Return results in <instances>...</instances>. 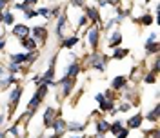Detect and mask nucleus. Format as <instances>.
Returning <instances> with one entry per match:
<instances>
[{"mask_svg":"<svg viewBox=\"0 0 160 138\" xmlns=\"http://www.w3.org/2000/svg\"><path fill=\"white\" fill-rule=\"evenodd\" d=\"M48 84H40L38 86V89H37V93L31 96V100H29V106H28V111H31V113H35V109L40 106V102L44 100V96L48 95Z\"/></svg>","mask_w":160,"mask_h":138,"instance_id":"1","label":"nucleus"},{"mask_svg":"<svg viewBox=\"0 0 160 138\" xmlns=\"http://www.w3.org/2000/svg\"><path fill=\"white\" fill-rule=\"evenodd\" d=\"M108 57L106 55H98V53H93L88 57V66L93 69H98V71H104L106 66H108Z\"/></svg>","mask_w":160,"mask_h":138,"instance_id":"2","label":"nucleus"},{"mask_svg":"<svg viewBox=\"0 0 160 138\" xmlns=\"http://www.w3.org/2000/svg\"><path fill=\"white\" fill-rule=\"evenodd\" d=\"M31 29L28 27V26H24V24H17L15 27H13V35L17 37V38H26V37H29Z\"/></svg>","mask_w":160,"mask_h":138,"instance_id":"3","label":"nucleus"},{"mask_svg":"<svg viewBox=\"0 0 160 138\" xmlns=\"http://www.w3.org/2000/svg\"><path fill=\"white\" fill-rule=\"evenodd\" d=\"M22 91H24L22 87H15L13 91H11V95H9V107H11V111L15 109V106H18V100H20V96H22Z\"/></svg>","mask_w":160,"mask_h":138,"instance_id":"4","label":"nucleus"},{"mask_svg":"<svg viewBox=\"0 0 160 138\" xmlns=\"http://www.w3.org/2000/svg\"><path fill=\"white\" fill-rule=\"evenodd\" d=\"M88 40H89V46L93 49L98 47V29L97 27H89L88 29Z\"/></svg>","mask_w":160,"mask_h":138,"instance_id":"5","label":"nucleus"},{"mask_svg":"<svg viewBox=\"0 0 160 138\" xmlns=\"http://www.w3.org/2000/svg\"><path fill=\"white\" fill-rule=\"evenodd\" d=\"M66 26H68V17H66V15H62L60 20L57 22V37L66 38Z\"/></svg>","mask_w":160,"mask_h":138,"instance_id":"6","label":"nucleus"},{"mask_svg":"<svg viewBox=\"0 0 160 138\" xmlns=\"http://www.w3.org/2000/svg\"><path fill=\"white\" fill-rule=\"evenodd\" d=\"M55 115H57V111H55L53 107L46 109V113H44V126H46V127H51V126H53V122H55Z\"/></svg>","mask_w":160,"mask_h":138,"instance_id":"7","label":"nucleus"},{"mask_svg":"<svg viewBox=\"0 0 160 138\" xmlns=\"http://www.w3.org/2000/svg\"><path fill=\"white\" fill-rule=\"evenodd\" d=\"M155 40H157V33H151V37L148 38V42H146V51H148V53H157V51H158V44H157Z\"/></svg>","mask_w":160,"mask_h":138,"instance_id":"8","label":"nucleus"},{"mask_svg":"<svg viewBox=\"0 0 160 138\" xmlns=\"http://www.w3.org/2000/svg\"><path fill=\"white\" fill-rule=\"evenodd\" d=\"M33 38L37 40H42V42H46V38H48V33H46V27H42V26H37V27H33Z\"/></svg>","mask_w":160,"mask_h":138,"instance_id":"9","label":"nucleus"},{"mask_svg":"<svg viewBox=\"0 0 160 138\" xmlns=\"http://www.w3.org/2000/svg\"><path fill=\"white\" fill-rule=\"evenodd\" d=\"M120 44H122V35H120V31H113V35H111V40H109V47L117 49Z\"/></svg>","mask_w":160,"mask_h":138,"instance_id":"10","label":"nucleus"},{"mask_svg":"<svg viewBox=\"0 0 160 138\" xmlns=\"http://www.w3.org/2000/svg\"><path fill=\"white\" fill-rule=\"evenodd\" d=\"M66 126H68V124H66L62 118H55V122H53V126H51V127L55 129V133H57V135H62V133H64V129H66Z\"/></svg>","mask_w":160,"mask_h":138,"instance_id":"11","label":"nucleus"},{"mask_svg":"<svg viewBox=\"0 0 160 138\" xmlns=\"http://www.w3.org/2000/svg\"><path fill=\"white\" fill-rule=\"evenodd\" d=\"M75 60H77V58H75ZM75 60H73V62L69 64V67H68V71H66V76H71V78H75V76L78 75L80 67H78V64H77Z\"/></svg>","mask_w":160,"mask_h":138,"instance_id":"12","label":"nucleus"},{"mask_svg":"<svg viewBox=\"0 0 160 138\" xmlns=\"http://www.w3.org/2000/svg\"><path fill=\"white\" fill-rule=\"evenodd\" d=\"M22 46L28 51H35L37 49V40L31 38V37H26V38H22Z\"/></svg>","mask_w":160,"mask_h":138,"instance_id":"13","label":"nucleus"},{"mask_svg":"<svg viewBox=\"0 0 160 138\" xmlns=\"http://www.w3.org/2000/svg\"><path fill=\"white\" fill-rule=\"evenodd\" d=\"M142 115H135L133 118H129L128 120V127L129 129H135V127H140V124H142Z\"/></svg>","mask_w":160,"mask_h":138,"instance_id":"14","label":"nucleus"},{"mask_svg":"<svg viewBox=\"0 0 160 138\" xmlns=\"http://www.w3.org/2000/svg\"><path fill=\"white\" fill-rule=\"evenodd\" d=\"M78 44V37H69V38H64V42H62V46L66 47V49H71L73 46H77Z\"/></svg>","mask_w":160,"mask_h":138,"instance_id":"15","label":"nucleus"},{"mask_svg":"<svg viewBox=\"0 0 160 138\" xmlns=\"http://www.w3.org/2000/svg\"><path fill=\"white\" fill-rule=\"evenodd\" d=\"M11 60H13V62H15V64H24V62H28V55H26V53H18V55H17V53H15V55H11Z\"/></svg>","mask_w":160,"mask_h":138,"instance_id":"16","label":"nucleus"},{"mask_svg":"<svg viewBox=\"0 0 160 138\" xmlns=\"http://www.w3.org/2000/svg\"><path fill=\"white\" fill-rule=\"evenodd\" d=\"M100 109L102 111H111V109H115V102L113 100H108V98L100 100Z\"/></svg>","mask_w":160,"mask_h":138,"instance_id":"17","label":"nucleus"},{"mask_svg":"<svg viewBox=\"0 0 160 138\" xmlns=\"http://www.w3.org/2000/svg\"><path fill=\"white\" fill-rule=\"evenodd\" d=\"M124 86H126V78L124 76H117V78L113 80V84H111V87L117 89V91L118 89H124Z\"/></svg>","mask_w":160,"mask_h":138,"instance_id":"18","label":"nucleus"},{"mask_svg":"<svg viewBox=\"0 0 160 138\" xmlns=\"http://www.w3.org/2000/svg\"><path fill=\"white\" fill-rule=\"evenodd\" d=\"M106 131H109V124H108L106 120H100L98 124H97V133H98V135H104Z\"/></svg>","mask_w":160,"mask_h":138,"instance_id":"19","label":"nucleus"},{"mask_svg":"<svg viewBox=\"0 0 160 138\" xmlns=\"http://www.w3.org/2000/svg\"><path fill=\"white\" fill-rule=\"evenodd\" d=\"M86 13H88V18H91L93 22H98V20H100L98 11L95 9V7H88V9H86Z\"/></svg>","mask_w":160,"mask_h":138,"instance_id":"20","label":"nucleus"},{"mask_svg":"<svg viewBox=\"0 0 160 138\" xmlns=\"http://www.w3.org/2000/svg\"><path fill=\"white\" fill-rule=\"evenodd\" d=\"M148 120H149V122H157V120H158V106H155L153 111L148 113Z\"/></svg>","mask_w":160,"mask_h":138,"instance_id":"21","label":"nucleus"},{"mask_svg":"<svg viewBox=\"0 0 160 138\" xmlns=\"http://www.w3.org/2000/svg\"><path fill=\"white\" fill-rule=\"evenodd\" d=\"M128 53H129L128 49H118V47H117V49H115V53H113V58H115V60H120V58H124Z\"/></svg>","mask_w":160,"mask_h":138,"instance_id":"22","label":"nucleus"},{"mask_svg":"<svg viewBox=\"0 0 160 138\" xmlns=\"http://www.w3.org/2000/svg\"><path fill=\"white\" fill-rule=\"evenodd\" d=\"M120 129H122V122H120V120H115V122L109 126V131L113 133V135H117Z\"/></svg>","mask_w":160,"mask_h":138,"instance_id":"23","label":"nucleus"},{"mask_svg":"<svg viewBox=\"0 0 160 138\" xmlns=\"http://www.w3.org/2000/svg\"><path fill=\"white\" fill-rule=\"evenodd\" d=\"M66 127L69 129V131H82V129H84V124H78V122H71V124H68Z\"/></svg>","mask_w":160,"mask_h":138,"instance_id":"24","label":"nucleus"},{"mask_svg":"<svg viewBox=\"0 0 160 138\" xmlns=\"http://www.w3.org/2000/svg\"><path fill=\"white\" fill-rule=\"evenodd\" d=\"M24 15H26V18H28V20L38 17V13H37V11H33V9H29V7H26V9H24Z\"/></svg>","mask_w":160,"mask_h":138,"instance_id":"25","label":"nucleus"},{"mask_svg":"<svg viewBox=\"0 0 160 138\" xmlns=\"http://www.w3.org/2000/svg\"><path fill=\"white\" fill-rule=\"evenodd\" d=\"M2 20H4V24H13V22H15V18H13L11 13H4V15H2Z\"/></svg>","mask_w":160,"mask_h":138,"instance_id":"26","label":"nucleus"},{"mask_svg":"<svg viewBox=\"0 0 160 138\" xmlns=\"http://www.w3.org/2000/svg\"><path fill=\"white\" fill-rule=\"evenodd\" d=\"M37 13H38V15H42L44 18H48V17H49V9H48V7H40Z\"/></svg>","mask_w":160,"mask_h":138,"instance_id":"27","label":"nucleus"},{"mask_svg":"<svg viewBox=\"0 0 160 138\" xmlns=\"http://www.w3.org/2000/svg\"><path fill=\"white\" fill-rule=\"evenodd\" d=\"M140 22H142L144 26H149L151 22H153V18H151L149 15H144V17H142V20H140Z\"/></svg>","mask_w":160,"mask_h":138,"instance_id":"28","label":"nucleus"},{"mask_svg":"<svg viewBox=\"0 0 160 138\" xmlns=\"http://www.w3.org/2000/svg\"><path fill=\"white\" fill-rule=\"evenodd\" d=\"M128 135H129L128 129H120L118 133H117V138H128Z\"/></svg>","mask_w":160,"mask_h":138,"instance_id":"29","label":"nucleus"},{"mask_svg":"<svg viewBox=\"0 0 160 138\" xmlns=\"http://www.w3.org/2000/svg\"><path fill=\"white\" fill-rule=\"evenodd\" d=\"M9 71H11V73H18L20 66H18V64H15V62H11V64H9Z\"/></svg>","mask_w":160,"mask_h":138,"instance_id":"30","label":"nucleus"},{"mask_svg":"<svg viewBox=\"0 0 160 138\" xmlns=\"http://www.w3.org/2000/svg\"><path fill=\"white\" fill-rule=\"evenodd\" d=\"M155 75H157V73H149V76H146V82H148V84H151V82H155V78H157Z\"/></svg>","mask_w":160,"mask_h":138,"instance_id":"31","label":"nucleus"},{"mask_svg":"<svg viewBox=\"0 0 160 138\" xmlns=\"http://www.w3.org/2000/svg\"><path fill=\"white\" fill-rule=\"evenodd\" d=\"M71 6H77V7H82V6H84V2H82V0H71Z\"/></svg>","mask_w":160,"mask_h":138,"instance_id":"32","label":"nucleus"},{"mask_svg":"<svg viewBox=\"0 0 160 138\" xmlns=\"http://www.w3.org/2000/svg\"><path fill=\"white\" fill-rule=\"evenodd\" d=\"M9 133L13 135V136H17V138H18V135H20V133H18V127H11Z\"/></svg>","mask_w":160,"mask_h":138,"instance_id":"33","label":"nucleus"},{"mask_svg":"<svg viewBox=\"0 0 160 138\" xmlns=\"http://www.w3.org/2000/svg\"><path fill=\"white\" fill-rule=\"evenodd\" d=\"M58 13H60V7H55V9H51V11H49V15H53V17H57Z\"/></svg>","mask_w":160,"mask_h":138,"instance_id":"34","label":"nucleus"},{"mask_svg":"<svg viewBox=\"0 0 160 138\" xmlns=\"http://www.w3.org/2000/svg\"><path fill=\"white\" fill-rule=\"evenodd\" d=\"M129 107H131V104H124V106H120L118 107V111H128Z\"/></svg>","mask_w":160,"mask_h":138,"instance_id":"35","label":"nucleus"},{"mask_svg":"<svg viewBox=\"0 0 160 138\" xmlns=\"http://www.w3.org/2000/svg\"><path fill=\"white\" fill-rule=\"evenodd\" d=\"M24 4L29 7V6H33V4H37V0H24Z\"/></svg>","mask_w":160,"mask_h":138,"instance_id":"36","label":"nucleus"},{"mask_svg":"<svg viewBox=\"0 0 160 138\" xmlns=\"http://www.w3.org/2000/svg\"><path fill=\"white\" fill-rule=\"evenodd\" d=\"M6 4H8V0H0V13H2V9L6 7Z\"/></svg>","mask_w":160,"mask_h":138,"instance_id":"37","label":"nucleus"},{"mask_svg":"<svg viewBox=\"0 0 160 138\" xmlns=\"http://www.w3.org/2000/svg\"><path fill=\"white\" fill-rule=\"evenodd\" d=\"M106 2H108V4H111V6H118L120 0H106Z\"/></svg>","mask_w":160,"mask_h":138,"instance_id":"38","label":"nucleus"},{"mask_svg":"<svg viewBox=\"0 0 160 138\" xmlns=\"http://www.w3.org/2000/svg\"><path fill=\"white\" fill-rule=\"evenodd\" d=\"M86 22H88V17H82V18H80V26H84Z\"/></svg>","mask_w":160,"mask_h":138,"instance_id":"39","label":"nucleus"},{"mask_svg":"<svg viewBox=\"0 0 160 138\" xmlns=\"http://www.w3.org/2000/svg\"><path fill=\"white\" fill-rule=\"evenodd\" d=\"M2 124H4V116H2V115H0V126H2Z\"/></svg>","mask_w":160,"mask_h":138,"instance_id":"40","label":"nucleus"},{"mask_svg":"<svg viewBox=\"0 0 160 138\" xmlns=\"http://www.w3.org/2000/svg\"><path fill=\"white\" fill-rule=\"evenodd\" d=\"M60 135H57V133H55V135H53V136H49V138H58Z\"/></svg>","mask_w":160,"mask_h":138,"instance_id":"41","label":"nucleus"},{"mask_svg":"<svg viewBox=\"0 0 160 138\" xmlns=\"http://www.w3.org/2000/svg\"><path fill=\"white\" fill-rule=\"evenodd\" d=\"M6 136V133H2V131H0V138H4Z\"/></svg>","mask_w":160,"mask_h":138,"instance_id":"42","label":"nucleus"},{"mask_svg":"<svg viewBox=\"0 0 160 138\" xmlns=\"http://www.w3.org/2000/svg\"><path fill=\"white\" fill-rule=\"evenodd\" d=\"M2 40H4V35H0V42H2Z\"/></svg>","mask_w":160,"mask_h":138,"instance_id":"43","label":"nucleus"},{"mask_svg":"<svg viewBox=\"0 0 160 138\" xmlns=\"http://www.w3.org/2000/svg\"><path fill=\"white\" fill-rule=\"evenodd\" d=\"M0 22H2V13H0Z\"/></svg>","mask_w":160,"mask_h":138,"instance_id":"44","label":"nucleus"},{"mask_svg":"<svg viewBox=\"0 0 160 138\" xmlns=\"http://www.w3.org/2000/svg\"><path fill=\"white\" fill-rule=\"evenodd\" d=\"M73 138H75V136H73ZM78 138H86V136H78Z\"/></svg>","mask_w":160,"mask_h":138,"instance_id":"45","label":"nucleus"}]
</instances>
